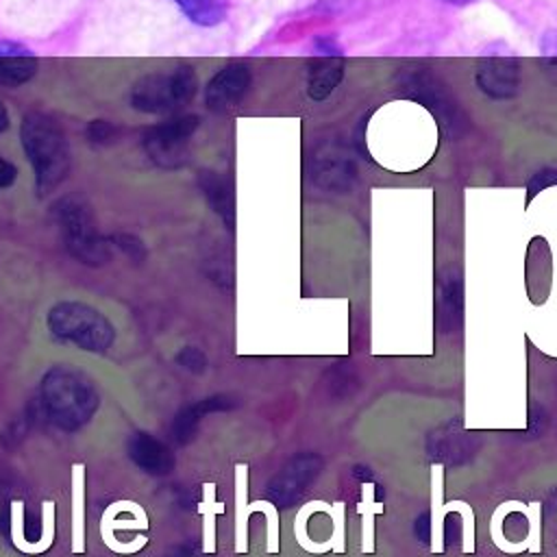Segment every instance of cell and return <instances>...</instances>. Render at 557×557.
<instances>
[{"instance_id":"cell-1","label":"cell","mask_w":557,"mask_h":557,"mask_svg":"<svg viewBox=\"0 0 557 557\" xmlns=\"http://www.w3.org/2000/svg\"><path fill=\"white\" fill-rule=\"evenodd\" d=\"M20 139L35 172L37 194H50L70 172V144L65 131L52 115L30 111L22 120Z\"/></svg>"},{"instance_id":"cell-2","label":"cell","mask_w":557,"mask_h":557,"mask_svg":"<svg viewBox=\"0 0 557 557\" xmlns=\"http://www.w3.org/2000/svg\"><path fill=\"white\" fill-rule=\"evenodd\" d=\"M41 407L52 424L63 431H76L91 420L100 405L94 381L70 366H52L39 385Z\"/></svg>"},{"instance_id":"cell-3","label":"cell","mask_w":557,"mask_h":557,"mask_svg":"<svg viewBox=\"0 0 557 557\" xmlns=\"http://www.w3.org/2000/svg\"><path fill=\"white\" fill-rule=\"evenodd\" d=\"M46 322L57 342L72 344L87 352H107L115 342V326L107 315L78 300L57 302L48 311Z\"/></svg>"},{"instance_id":"cell-4","label":"cell","mask_w":557,"mask_h":557,"mask_svg":"<svg viewBox=\"0 0 557 557\" xmlns=\"http://www.w3.org/2000/svg\"><path fill=\"white\" fill-rule=\"evenodd\" d=\"M198 78L191 65L141 76L131 89V107L141 113H172L191 102Z\"/></svg>"},{"instance_id":"cell-5","label":"cell","mask_w":557,"mask_h":557,"mask_svg":"<svg viewBox=\"0 0 557 557\" xmlns=\"http://www.w3.org/2000/svg\"><path fill=\"white\" fill-rule=\"evenodd\" d=\"M54 215L65 235V246L74 259L100 265L109 259L107 239L98 233L89 205L76 196H65L54 205Z\"/></svg>"},{"instance_id":"cell-6","label":"cell","mask_w":557,"mask_h":557,"mask_svg":"<svg viewBox=\"0 0 557 557\" xmlns=\"http://www.w3.org/2000/svg\"><path fill=\"white\" fill-rule=\"evenodd\" d=\"M200 120L196 115H181L150 126L144 137V150L161 168H181L187 161L189 139L196 133Z\"/></svg>"},{"instance_id":"cell-7","label":"cell","mask_w":557,"mask_h":557,"mask_svg":"<svg viewBox=\"0 0 557 557\" xmlns=\"http://www.w3.org/2000/svg\"><path fill=\"white\" fill-rule=\"evenodd\" d=\"M102 537L111 550L137 553L148 542V516L137 503H115L104 511Z\"/></svg>"},{"instance_id":"cell-8","label":"cell","mask_w":557,"mask_h":557,"mask_svg":"<svg viewBox=\"0 0 557 557\" xmlns=\"http://www.w3.org/2000/svg\"><path fill=\"white\" fill-rule=\"evenodd\" d=\"M474 83L487 98H513L520 89V61L507 54L483 57L476 65Z\"/></svg>"},{"instance_id":"cell-9","label":"cell","mask_w":557,"mask_h":557,"mask_svg":"<svg viewBox=\"0 0 557 557\" xmlns=\"http://www.w3.org/2000/svg\"><path fill=\"white\" fill-rule=\"evenodd\" d=\"M252 83L250 70L244 63H228L205 87V102L211 111H228L237 107Z\"/></svg>"},{"instance_id":"cell-10","label":"cell","mask_w":557,"mask_h":557,"mask_svg":"<svg viewBox=\"0 0 557 557\" xmlns=\"http://www.w3.org/2000/svg\"><path fill=\"white\" fill-rule=\"evenodd\" d=\"M318 470H320L318 457L313 455L298 457L281 474H276V479L268 485V492L276 503H292L307 490V485L315 479Z\"/></svg>"},{"instance_id":"cell-11","label":"cell","mask_w":557,"mask_h":557,"mask_svg":"<svg viewBox=\"0 0 557 557\" xmlns=\"http://www.w3.org/2000/svg\"><path fill=\"white\" fill-rule=\"evenodd\" d=\"M128 457L148 474H168L174 466L170 448L150 433H135L128 440Z\"/></svg>"},{"instance_id":"cell-12","label":"cell","mask_w":557,"mask_h":557,"mask_svg":"<svg viewBox=\"0 0 557 557\" xmlns=\"http://www.w3.org/2000/svg\"><path fill=\"white\" fill-rule=\"evenodd\" d=\"M198 185L211 209L224 220L228 228L235 226V189L233 183L213 170L198 172Z\"/></svg>"},{"instance_id":"cell-13","label":"cell","mask_w":557,"mask_h":557,"mask_svg":"<svg viewBox=\"0 0 557 557\" xmlns=\"http://www.w3.org/2000/svg\"><path fill=\"white\" fill-rule=\"evenodd\" d=\"M344 57H318L309 63L307 94L311 100H324L344 78Z\"/></svg>"},{"instance_id":"cell-14","label":"cell","mask_w":557,"mask_h":557,"mask_svg":"<svg viewBox=\"0 0 557 557\" xmlns=\"http://www.w3.org/2000/svg\"><path fill=\"white\" fill-rule=\"evenodd\" d=\"M37 72V59L26 48L13 54H0V85L20 87L28 83Z\"/></svg>"},{"instance_id":"cell-15","label":"cell","mask_w":557,"mask_h":557,"mask_svg":"<svg viewBox=\"0 0 557 557\" xmlns=\"http://www.w3.org/2000/svg\"><path fill=\"white\" fill-rule=\"evenodd\" d=\"M178 11L198 26H218L226 20L228 0H172Z\"/></svg>"},{"instance_id":"cell-16","label":"cell","mask_w":557,"mask_h":557,"mask_svg":"<svg viewBox=\"0 0 557 557\" xmlns=\"http://www.w3.org/2000/svg\"><path fill=\"white\" fill-rule=\"evenodd\" d=\"M222 403H224L222 396H213V398H205V400H200V403L187 407L185 411H181L178 418H176V422H174V435H176V440H178V442H185V440L189 437V433H194L198 420H202V416H205L207 411L220 409Z\"/></svg>"},{"instance_id":"cell-17","label":"cell","mask_w":557,"mask_h":557,"mask_svg":"<svg viewBox=\"0 0 557 557\" xmlns=\"http://www.w3.org/2000/svg\"><path fill=\"white\" fill-rule=\"evenodd\" d=\"M540 63L546 76L557 83V28H548L540 39Z\"/></svg>"},{"instance_id":"cell-18","label":"cell","mask_w":557,"mask_h":557,"mask_svg":"<svg viewBox=\"0 0 557 557\" xmlns=\"http://www.w3.org/2000/svg\"><path fill=\"white\" fill-rule=\"evenodd\" d=\"M74 550H83V468L74 466Z\"/></svg>"},{"instance_id":"cell-19","label":"cell","mask_w":557,"mask_h":557,"mask_svg":"<svg viewBox=\"0 0 557 557\" xmlns=\"http://www.w3.org/2000/svg\"><path fill=\"white\" fill-rule=\"evenodd\" d=\"M120 135V126L107 120H91L87 124V139L94 144H111Z\"/></svg>"},{"instance_id":"cell-20","label":"cell","mask_w":557,"mask_h":557,"mask_svg":"<svg viewBox=\"0 0 557 557\" xmlns=\"http://www.w3.org/2000/svg\"><path fill=\"white\" fill-rule=\"evenodd\" d=\"M550 185H557V168L544 165V168L535 170L527 181V200H531L537 191H542Z\"/></svg>"},{"instance_id":"cell-21","label":"cell","mask_w":557,"mask_h":557,"mask_svg":"<svg viewBox=\"0 0 557 557\" xmlns=\"http://www.w3.org/2000/svg\"><path fill=\"white\" fill-rule=\"evenodd\" d=\"M176 363H178L181 368L194 372V374H200V372L207 370V357H205V352H202L200 348H196V346H185V348H181L178 355H176Z\"/></svg>"},{"instance_id":"cell-22","label":"cell","mask_w":557,"mask_h":557,"mask_svg":"<svg viewBox=\"0 0 557 557\" xmlns=\"http://www.w3.org/2000/svg\"><path fill=\"white\" fill-rule=\"evenodd\" d=\"M111 242L117 246V248H122L131 259H144V244L139 242V239H135V237H131V235H115V237H111Z\"/></svg>"},{"instance_id":"cell-23","label":"cell","mask_w":557,"mask_h":557,"mask_svg":"<svg viewBox=\"0 0 557 557\" xmlns=\"http://www.w3.org/2000/svg\"><path fill=\"white\" fill-rule=\"evenodd\" d=\"M15 178H17V168L11 161L0 157V189L11 187L15 183Z\"/></svg>"},{"instance_id":"cell-24","label":"cell","mask_w":557,"mask_h":557,"mask_svg":"<svg viewBox=\"0 0 557 557\" xmlns=\"http://www.w3.org/2000/svg\"><path fill=\"white\" fill-rule=\"evenodd\" d=\"M429 529H431V522H429V513H422L418 520H416V535L426 542L429 540Z\"/></svg>"},{"instance_id":"cell-25","label":"cell","mask_w":557,"mask_h":557,"mask_svg":"<svg viewBox=\"0 0 557 557\" xmlns=\"http://www.w3.org/2000/svg\"><path fill=\"white\" fill-rule=\"evenodd\" d=\"M7 128H9V111H7V107L0 100V133H4Z\"/></svg>"},{"instance_id":"cell-26","label":"cell","mask_w":557,"mask_h":557,"mask_svg":"<svg viewBox=\"0 0 557 557\" xmlns=\"http://www.w3.org/2000/svg\"><path fill=\"white\" fill-rule=\"evenodd\" d=\"M446 2H450V4H466V2H470V0H446Z\"/></svg>"}]
</instances>
